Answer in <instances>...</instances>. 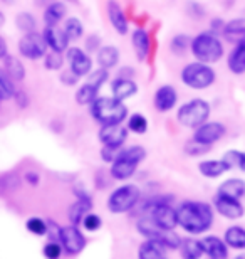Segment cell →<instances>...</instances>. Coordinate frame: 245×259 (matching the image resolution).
<instances>
[{"label":"cell","instance_id":"obj_1","mask_svg":"<svg viewBox=\"0 0 245 259\" xmlns=\"http://www.w3.org/2000/svg\"><path fill=\"white\" fill-rule=\"evenodd\" d=\"M176 212V224L188 234H202L210 229L213 222V209L207 202L185 200L178 205Z\"/></svg>","mask_w":245,"mask_h":259},{"label":"cell","instance_id":"obj_2","mask_svg":"<svg viewBox=\"0 0 245 259\" xmlns=\"http://www.w3.org/2000/svg\"><path fill=\"white\" fill-rule=\"evenodd\" d=\"M144 158H146V150L141 145H131L128 148L121 147L116 158L111 162V177L116 180L131 179Z\"/></svg>","mask_w":245,"mask_h":259},{"label":"cell","instance_id":"obj_3","mask_svg":"<svg viewBox=\"0 0 245 259\" xmlns=\"http://www.w3.org/2000/svg\"><path fill=\"white\" fill-rule=\"evenodd\" d=\"M91 115L92 118L101 123V125H114V123H123L128 116V108L121 100L116 98H96L91 103Z\"/></svg>","mask_w":245,"mask_h":259},{"label":"cell","instance_id":"obj_4","mask_svg":"<svg viewBox=\"0 0 245 259\" xmlns=\"http://www.w3.org/2000/svg\"><path fill=\"white\" fill-rule=\"evenodd\" d=\"M190 49L197 61L207 64L218 63L223 58V44L222 40L212 32H202L190 40Z\"/></svg>","mask_w":245,"mask_h":259},{"label":"cell","instance_id":"obj_5","mask_svg":"<svg viewBox=\"0 0 245 259\" xmlns=\"http://www.w3.org/2000/svg\"><path fill=\"white\" fill-rule=\"evenodd\" d=\"M181 81L191 90H207L215 82V71L212 69L210 64L195 61V63H190L183 67Z\"/></svg>","mask_w":245,"mask_h":259},{"label":"cell","instance_id":"obj_6","mask_svg":"<svg viewBox=\"0 0 245 259\" xmlns=\"http://www.w3.org/2000/svg\"><path fill=\"white\" fill-rule=\"evenodd\" d=\"M210 116V105L205 100H190L185 105H181L176 113V120L185 128H197L202 123H205Z\"/></svg>","mask_w":245,"mask_h":259},{"label":"cell","instance_id":"obj_7","mask_svg":"<svg viewBox=\"0 0 245 259\" xmlns=\"http://www.w3.org/2000/svg\"><path fill=\"white\" fill-rule=\"evenodd\" d=\"M139 197H141V190L138 185L126 184L121 187L114 189L108 199V209L113 214H124V212L131 210L133 207L138 205Z\"/></svg>","mask_w":245,"mask_h":259},{"label":"cell","instance_id":"obj_8","mask_svg":"<svg viewBox=\"0 0 245 259\" xmlns=\"http://www.w3.org/2000/svg\"><path fill=\"white\" fill-rule=\"evenodd\" d=\"M136 229L141 236H144L146 239H158L163 244L168 247V249H178L181 239L178 234H175V229H161L155 224L150 217L143 215L141 219L138 221Z\"/></svg>","mask_w":245,"mask_h":259},{"label":"cell","instance_id":"obj_9","mask_svg":"<svg viewBox=\"0 0 245 259\" xmlns=\"http://www.w3.org/2000/svg\"><path fill=\"white\" fill-rule=\"evenodd\" d=\"M144 215L150 217L161 229H176V212L168 202H156L144 207Z\"/></svg>","mask_w":245,"mask_h":259},{"label":"cell","instance_id":"obj_10","mask_svg":"<svg viewBox=\"0 0 245 259\" xmlns=\"http://www.w3.org/2000/svg\"><path fill=\"white\" fill-rule=\"evenodd\" d=\"M19 53L25 59L37 61L42 59L44 54L47 53V44L42 37V34H37L35 30L32 32H25L22 39L19 40Z\"/></svg>","mask_w":245,"mask_h":259},{"label":"cell","instance_id":"obj_11","mask_svg":"<svg viewBox=\"0 0 245 259\" xmlns=\"http://www.w3.org/2000/svg\"><path fill=\"white\" fill-rule=\"evenodd\" d=\"M59 242L62 246V251H66L69 256H77L84 251L86 247V237L79 231V226H66L61 227Z\"/></svg>","mask_w":245,"mask_h":259},{"label":"cell","instance_id":"obj_12","mask_svg":"<svg viewBox=\"0 0 245 259\" xmlns=\"http://www.w3.org/2000/svg\"><path fill=\"white\" fill-rule=\"evenodd\" d=\"M223 135H225V126L222 125V123L218 121H205L202 123L200 126L195 128V135L193 138L197 140V142H202L205 145H212L217 143L218 140L223 138Z\"/></svg>","mask_w":245,"mask_h":259},{"label":"cell","instance_id":"obj_13","mask_svg":"<svg viewBox=\"0 0 245 259\" xmlns=\"http://www.w3.org/2000/svg\"><path fill=\"white\" fill-rule=\"evenodd\" d=\"M213 204H215V209L218 214L222 217H225V219L235 221V219H240L243 215V205L238 199H232V197L217 194Z\"/></svg>","mask_w":245,"mask_h":259},{"label":"cell","instance_id":"obj_14","mask_svg":"<svg viewBox=\"0 0 245 259\" xmlns=\"http://www.w3.org/2000/svg\"><path fill=\"white\" fill-rule=\"evenodd\" d=\"M67 61H69V69L76 72L79 77L89 74L92 69V59L87 56L81 48H67Z\"/></svg>","mask_w":245,"mask_h":259},{"label":"cell","instance_id":"obj_15","mask_svg":"<svg viewBox=\"0 0 245 259\" xmlns=\"http://www.w3.org/2000/svg\"><path fill=\"white\" fill-rule=\"evenodd\" d=\"M128 138V128L123 123H114V125H101L99 130V140L103 145H111V147H123Z\"/></svg>","mask_w":245,"mask_h":259},{"label":"cell","instance_id":"obj_16","mask_svg":"<svg viewBox=\"0 0 245 259\" xmlns=\"http://www.w3.org/2000/svg\"><path fill=\"white\" fill-rule=\"evenodd\" d=\"M42 37L47 44V48L54 53H64L69 48V39L64 34V30L59 29L57 25H47L42 34Z\"/></svg>","mask_w":245,"mask_h":259},{"label":"cell","instance_id":"obj_17","mask_svg":"<svg viewBox=\"0 0 245 259\" xmlns=\"http://www.w3.org/2000/svg\"><path fill=\"white\" fill-rule=\"evenodd\" d=\"M176 101H178V95H176L175 88L170 84L160 86L155 93V108L161 113L173 110Z\"/></svg>","mask_w":245,"mask_h":259},{"label":"cell","instance_id":"obj_18","mask_svg":"<svg viewBox=\"0 0 245 259\" xmlns=\"http://www.w3.org/2000/svg\"><path fill=\"white\" fill-rule=\"evenodd\" d=\"M106 10H108V19L109 22L114 29H116L118 34H128V19H126V14L124 10L121 9L116 0H108V5H106Z\"/></svg>","mask_w":245,"mask_h":259},{"label":"cell","instance_id":"obj_19","mask_svg":"<svg viewBox=\"0 0 245 259\" xmlns=\"http://www.w3.org/2000/svg\"><path fill=\"white\" fill-rule=\"evenodd\" d=\"M203 254L210 256L212 259H225L228 256V247L220 237L217 236H207L200 241Z\"/></svg>","mask_w":245,"mask_h":259},{"label":"cell","instance_id":"obj_20","mask_svg":"<svg viewBox=\"0 0 245 259\" xmlns=\"http://www.w3.org/2000/svg\"><path fill=\"white\" fill-rule=\"evenodd\" d=\"M111 90H113V96L116 100H128V98L134 96L138 93V84L134 82L131 77H116L111 84Z\"/></svg>","mask_w":245,"mask_h":259},{"label":"cell","instance_id":"obj_21","mask_svg":"<svg viewBox=\"0 0 245 259\" xmlns=\"http://www.w3.org/2000/svg\"><path fill=\"white\" fill-rule=\"evenodd\" d=\"M168 252V247H166L163 242L158 239H146L139 246L138 254L141 259H163Z\"/></svg>","mask_w":245,"mask_h":259},{"label":"cell","instance_id":"obj_22","mask_svg":"<svg viewBox=\"0 0 245 259\" xmlns=\"http://www.w3.org/2000/svg\"><path fill=\"white\" fill-rule=\"evenodd\" d=\"M131 42H133V49H134V54H136L138 61H143L148 58L150 54V35L144 29H134L133 32V37H131Z\"/></svg>","mask_w":245,"mask_h":259},{"label":"cell","instance_id":"obj_23","mask_svg":"<svg viewBox=\"0 0 245 259\" xmlns=\"http://www.w3.org/2000/svg\"><path fill=\"white\" fill-rule=\"evenodd\" d=\"M222 34L228 42H240V40H245V20L242 17L233 19L230 22H227L223 25Z\"/></svg>","mask_w":245,"mask_h":259},{"label":"cell","instance_id":"obj_24","mask_svg":"<svg viewBox=\"0 0 245 259\" xmlns=\"http://www.w3.org/2000/svg\"><path fill=\"white\" fill-rule=\"evenodd\" d=\"M228 69L233 74H243L245 71V40L235 44V48L232 49V53L228 54Z\"/></svg>","mask_w":245,"mask_h":259},{"label":"cell","instance_id":"obj_25","mask_svg":"<svg viewBox=\"0 0 245 259\" xmlns=\"http://www.w3.org/2000/svg\"><path fill=\"white\" fill-rule=\"evenodd\" d=\"M4 71L7 72V76L10 77L12 81H24L25 77V67L22 64V61L19 58H15V56H10L7 54L4 58Z\"/></svg>","mask_w":245,"mask_h":259},{"label":"cell","instance_id":"obj_26","mask_svg":"<svg viewBox=\"0 0 245 259\" xmlns=\"http://www.w3.org/2000/svg\"><path fill=\"white\" fill-rule=\"evenodd\" d=\"M66 14H67L66 5L62 2H57V0H54L52 4L45 5L44 22H45V25H59V22L64 20Z\"/></svg>","mask_w":245,"mask_h":259},{"label":"cell","instance_id":"obj_27","mask_svg":"<svg viewBox=\"0 0 245 259\" xmlns=\"http://www.w3.org/2000/svg\"><path fill=\"white\" fill-rule=\"evenodd\" d=\"M97 64L104 69H111L119 63V51L116 46H103L97 51Z\"/></svg>","mask_w":245,"mask_h":259},{"label":"cell","instance_id":"obj_28","mask_svg":"<svg viewBox=\"0 0 245 259\" xmlns=\"http://www.w3.org/2000/svg\"><path fill=\"white\" fill-rule=\"evenodd\" d=\"M217 194L242 200V197L245 194V182H243L242 179H228V180H225V182L220 185V187H218Z\"/></svg>","mask_w":245,"mask_h":259},{"label":"cell","instance_id":"obj_29","mask_svg":"<svg viewBox=\"0 0 245 259\" xmlns=\"http://www.w3.org/2000/svg\"><path fill=\"white\" fill-rule=\"evenodd\" d=\"M198 170H200V174L203 177L217 179V177H220L222 174H225L228 167L223 163V160H205V162H202L198 165Z\"/></svg>","mask_w":245,"mask_h":259},{"label":"cell","instance_id":"obj_30","mask_svg":"<svg viewBox=\"0 0 245 259\" xmlns=\"http://www.w3.org/2000/svg\"><path fill=\"white\" fill-rule=\"evenodd\" d=\"M227 246L232 249H245V232L240 226H232L225 231V239H223Z\"/></svg>","mask_w":245,"mask_h":259},{"label":"cell","instance_id":"obj_31","mask_svg":"<svg viewBox=\"0 0 245 259\" xmlns=\"http://www.w3.org/2000/svg\"><path fill=\"white\" fill-rule=\"evenodd\" d=\"M91 209H92V202H86V200H79V199H77L74 204L69 207V212H67L71 224L72 226H81L82 217H84Z\"/></svg>","mask_w":245,"mask_h":259},{"label":"cell","instance_id":"obj_32","mask_svg":"<svg viewBox=\"0 0 245 259\" xmlns=\"http://www.w3.org/2000/svg\"><path fill=\"white\" fill-rule=\"evenodd\" d=\"M62 30H64V34L67 35V39L69 40H76V39L81 37L82 32H84V25H82V22L79 19L69 17V19H66Z\"/></svg>","mask_w":245,"mask_h":259},{"label":"cell","instance_id":"obj_33","mask_svg":"<svg viewBox=\"0 0 245 259\" xmlns=\"http://www.w3.org/2000/svg\"><path fill=\"white\" fill-rule=\"evenodd\" d=\"M97 93H99V90H96L94 86H91V84H87V82H86V84L81 86L79 90H77V93H76L77 105H81V106L91 105V103L97 98Z\"/></svg>","mask_w":245,"mask_h":259},{"label":"cell","instance_id":"obj_34","mask_svg":"<svg viewBox=\"0 0 245 259\" xmlns=\"http://www.w3.org/2000/svg\"><path fill=\"white\" fill-rule=\"evenodd\" d=\"M222 160L228 167V170H232V168L243 170L245 168V157L240 150H228V152L223 155Z\"/></svg>","mask_w":245,"mask_h":259},{"label":"cell","instance_id":"obj_35","mask_svg":"<svg viewBox=\"0 0 245 259\" xmlns=\"http://www.w3.org/2000/svg\"><path fill=\"white\" fill-rule=\"evenodd\" d=\"M14 81L7 76V72L4 69H0V101L10 100L14 96Z\"/></svg>","mask_w":245,"mask_h":259},{"label":"cell","instance_id":"obj_36","mask_svg":"<svg viewBox=\"0 0 245 259\" xmlns=\"http://www.w3.org/2000/svg\"><path fill=\"white\" fill-rule=\"evenodd\" d=\"M180 247H181V254H183V257L198 259V257H202V256H203L200 241L188 239V241H185L183 244H180Z\"/></svg>","mask_w":245,"mask_h":259},{"label":"cell","instance_id":"obj_37","mask_svg":"<svg viewBox=\"0 0 245 259\" xmlns=\"http://www.w3.org/2000/svg\"><path fill=\"white\" fill-rule=\"evenodd\" d=\"M190 37L188 35H185V34H178V35H175L173 39H171V42H170V49H171V53L176 54V56H181V54H185L186 51L190 49Z\"/></svg>","mask_w":245,"mask_h":259},{"label":"cell","instance_id":"obj_38","mask_svg":"<svg viewBox=\"0 0 245 259\" xmlns=\"http://www.w3.org/2000/svg\"><path fill=\"white\" fill-rule=\"evenodd\" d=\"M15 25H17L19 30H22V32H32V30H35L37 22H35L32 14L20 12L17 14V17H15Z\"/></svg>","mask_w":245,"mask_h":259},{"label":"cell","instance_id":"obj_39","mask_svg":"<svg viewBox=\"0 0 245 259\" xmlns=\"http://www.w3.org/2000/svg\"><path fill=\"white\" fill-rule=\"evenodd\" d=\"M128 130H131V132L138 133V135H143L148 130V120L141 115V113H134V115L129 116V120H128Z\"/></svg>","mask_w":245,"mask_h":259},{"label":"cell","instance_id":"obj_40","mask_svg":"<svg viewBox=\"0 0 245 259\" xmlns=\"http://www.w3.org/2000/svg\"><path fill=\"white\" fill-rule=\"evenodd\" d=\"M109 77V72L108 69H104V67H101V69H94V71H89V74H87V84L94 86L96 90H101L104 82L108 81Z\"/></svg>","mask_w":245,"mask_h":259},{"label":"cell","instance_id":"obj_41","mask_svg":"<svg viewBox=\"0 0 245 259\" xmlns=\"http://www.w3.org/2000/svg\"><path fill=\"white\" fill-rule=\"evenodd\" d=\"M208 152H210V145L197 142L195 138H191L190 142H186L185 145V153L190 155V157H200V155H205Z\"/></svg>","mask_w":245,"mask_h":259},{"label":"cell","instance_id":"obj_42","mask_svg":"<svg viewBox=\"0 0 245 259\" xmlns=\"http://www.w3.org/2000/svg\"><path fill=\"white\" fill-rule=\"evenodd\" d=\"M44 64H45V67H47L49 71L61 69L62 64H64L62 53H54V51H51V53H45L44 54Z\"/></svg>","mask_w":245,"mask_h":259},{"label":"cell","instance_id":"obj_43","mask_svg":"<svg viewBox=\"0 0 245 259\" xmlns=\"http://www.w3.org/2000/svg\"><path fill=\"white\" fill-rule=\"evenodd\" d=\"M25 227H27L29 232H32L35 236H45V231H47L45 221H42L40 217H30V219L25 222Z\"/></svg>","mask_w":245,"mask_h":259},{"label":"cell","instance_id":"obj_44","mask_svg":"<svg viewBox=\"0 0 245 259\" xmlns=\"http://www.w3.org/2000/svg\"><path fill=\"white\" fill-rule=\"evenodd\" d=\"M81 224H82V227H84L86 231L96 232V231L99 229V227L103 226V221H101V217H99L97 214H92V212L89 210L84 217H82Z\"/></svg>","mask_w":245,"mask_h":259},{"label":"cell","instance_id":"obj_45","mask_svg":"<svg viewBox=\"0 0 245 259\" xmlns=\"http://www.w3.org/2000/svg\"><path fill=\"white\" fill-rule=\"evenodd\" d=\"M62 254V246L57 241H49L44 247V256L49 259H57Z\"/></svg>","mask_w":245,"mask_h":259},{"label":"cell","instance_id":"obj_46","mask_svg":"<svg viewBox=\"0 0 245 259\" xmlns=\"http://www.w3.org/2000/svg\"><path fill=\"white\" fill-rule=\"evenodd\" d=\"M121 147H111V145H103V150H101V158L104 160L106 163H111L116 155L119 153Z\"/></svg>","mask_w":245,"mask_h":259},{"label":"cell","instance_id":"obj_47","mask_svg":"<svg viewBox=\"0 0 245 259\" xmlns=\"http://www.w3.org/2000/svg\"><path fill=\"white\" fill-rule=\"evenodd\" d=\"M45 226H47V231H45V236L49 237V241H57V242H59L61 227L57 226L54 221H45Z\"/></svg>","mask_w":245,"mask_h":259},{"label":"cell","instance_id":"obj_48","mask_svg":"<svg viewBox=\"0 0 245 259\" xmlns=\"http://www.w3.org/2000/svg\"><path fill=\"white\" fill-rule=\"evenodd\" d=\"M77 81H79V76H77L76 72H72L71 69H67L61 74V82L66 86H74L77 84Z\"/></svg>","mask_w":245,"mask_h":259},{"label":"cell","instance_id":"obj_49","mask_svg":"<svg viewBox=\"0 0 245 259\" xmlns=\"http://www.w3.org/2000/svg\"><path fill=\"white\" fill-rule=\"evenodd\" d=\"M12 98L15 100V103H17V106L20 108V110H25V108L29 106V103H30L27 93H24V91H14Z\"/></svg>","mask_w":245,"mask_h":259},{"label":"cell","instance_id":"obj_50","mask_svg":"<svg viewBox=\"0 0 245 259\" xmlns=\"http://www.w3.org/2000/svg\"><path fill=\"white\" fill-rule=\"evenodd\" d=\"M99 44H101V40H99L97 35H89V37H87V42H86V48H87V51H91V53H96L99 49Z\"/></svg>","mask_w":245,"mask_h":259},{"label":"cell","instance_id":"obj_51","mask_svg":"<svg viewBox=\"0 0 245 259\" xmlns=\"http://www.w3.org/2000/svg\"><path fill=\"white\" fill-rule=\"evenodd\" d=\"M25 182L30 185H37L40 182V175L37 172H27L25 174Z\"/></svg>","mask_w":245,"mask_h":259},{"label":"cell","instance_id":"obj_52","mask_svg":"<svg viewBox=\"0 0 245 259\" xmlns=\"http://www.w3.org/2000/svg\"><path fill=\"white\" fill-rule=\"evenodd\" d=\"M223 25H225V22H223L222 19H213V20H212L210 29H212V32H222Z\"/></svg>","mask_w":245,"mask_h":259},{"label":"cell","instance_id":"obj_53","mask_svg":"<svg viewBox=\"0 0 245 259\" xmlns=\"http://www.w3.org/2000/svg\"><path fill=\"white\" fill-rule=\"evenodd\" d=\"M9 54V49H7V42H5V39L0 35V59H4L5 56Z\"/></svg>","mask_w":245,"mask_h":259},{"label":"cell","instance_id":"obj_54","mask_svg":"<svg viewBox=\"0 0 245 259\" xmlns=\"http://www.w3.org/2000/svg\"><path fill=\"white\" fill-rule=\"evenodd\" d=\"M133 74H134L133 67H123V71L119 72V77H133Z\"/></svg>","mask_w":245,"mask_h":259},{"label":"cell","instance_id":"obj_55","mask_svg":"<svg viewBox=\"0 0 245 259\" xmlns=\"http://www.w3.org/2000/svg\"><path fill=\"white\" fill-rule=\"evenodd\" d=\"M54 0H35V5H39V7H45V5L52 4Z\"/></svg>","mask_w":245,"mask_h":259},{"label":"cell","instance_id":"obj_56","mask_svg":"<svg viewBox=\"0 0 245 259\" xmlns=\"http://www.w3.org/2000/svg\"><path fill=\"white\" fill-rule=\"evenodd\" d=\"M5 24V15H4V12H0V27Z\"/></svg>","mask_w":245,"mask_h":259},{"label":"cell","instance_id":"obj_57","mask_svg":"<svg viewBox=\"0 0 245 259\" xmlns=\"http://www.w3.org/2000/svg\"><path fill=\"white\" fill-rule=\"evenodd\" d=\"M71 2H77V0H71Z\"/></svg>","mask_w":245,"mask_h":259}]
</instances>
